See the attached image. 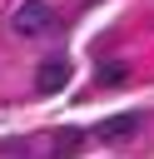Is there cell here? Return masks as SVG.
Masks as SVG:
<instances>
[{
	"label": "cell",
	"mask_w": 154,
	"mask_h": 159,
	"mask_svg": "<svg viewBox=\"0 0 154 159\" xmlns=\"http://www.w3.org/2000/svg\"><path fill=\"white\" fill-rule=\"evenodd\" d=\"M65 80H70V70H65V60H60V55H55V60H45V65L35 70V89H40V94H55Z\"/></svg>",
	"instance_id": "obj_2"
},
{
	"label": "cell",
	"mask_w": 154,
	"mask_h": 159,
	"mask_svg": "<svg viewBox=\"0 0 154 159\" xmlns=\"http://www.w3.org/2000/svg\"><path fill=\"white\" fill-rule=\"evenodd\" d=\"M10 25H15V35L35 40V35H45V30H50V5H45V0H25V5L15 10V20H10Z\"/></svg>",
	"instance_id": "obj_1"
},
{
	"label": "cell",
	"mask_w": 154,
	"mask_h": 159,
	"mask_svg": "<svg viewBox=\"0 0 154 159\" xmlns=\"http://www.w3.org/2000/svg\"><path fill=\"white\" fill-rule=\"evenodd\" d=\"M134 129H139V114H114L99 124V139H129Z\"/></svg>",
	"instance_id": "obj_3"
},
{
	"label": "cell",
	"mask_w": 154,
	"mask_h": 159,
	"mask_svg": "<svg viewBox=\"0 0 154 159\" xmlns=\"http://www.w3.org/2000/svg\"><path fill=\"white\" fill-rule=\"evenodd\" d=\"M94 80H99L104 89H114V84H124V80H129V70H124V65H99V70H94Z\"/></svg>",
	"instance_id": "obj_4"
}]
</instances>
